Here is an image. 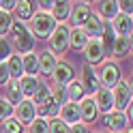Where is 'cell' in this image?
I'll return each mask as SVG.
<instances>
[{
    "instance_id": "obj_1",
    "label": "cell",
    "mask_w": 133,
    "mask_h": 133,
    "mask_svg": "<svg viewBox=\"0 0 133 133\" xmlns=\"http://www.w3.org/2000/svg\"><path fill=\"white\" fill-rule=\"evenodd\" d=\"M9 43L13 47V54H19V56H26L30 52H35V45H37V39L30 35V30L26 24L22 22H15L11 24V30H9Z\"/></svg>"
},
{
    "instance_id": "obj_2",
    "label": "cell",
    "mask_w": 133,
    "mask_h": 133,
    "mask_svg": "<svg viewBox=\"0 0 133 133\" xmlns=\"http://www.w3.org/2000/svg\"><path fill=\"white\" fill-rule=\"evenodd\" d=\"M26 26H28L30 35L35 37V39H47V37L54 32L56 22L52 19V15H49V13L35 11V13H32V17L28 19V24H26Z\"/></svg>"
},
{
    "instance_id": "obj_3",
    "label": "cell",
    "mask_w": 133,
    "mask_h": 133,
    "mask_svg": "<svg viewBox=\"0 0 133 133\" xmlns=\"http://www.w3.org/2000/svg\"><path fill=\"white\" fill-rule=\"evenodd\" d=\"M69 26L66 24H56L54 32L47 37V45H49V52H52L56 58L62 56L66 49H69Z\"/></svg>"
},
{
    "instance_id": "obj_4",
    "label": "cell",
    "mask_w": 133,
    "mask_h": 133,
    "mask_svg": "<svg viewBox=\"0 0 133 133\" xmlns=\"http://www.w3.org/2000/svg\"><path fill=\"white\" fill-rule=\"evenodd\" d=\"M97 77H99V86L101 88L112 90L120 82V66L116 62H112V60H105L101 64V69L97 71Z\"/></svg>"
},
{
    "instance_id": "obj_5",
    "label": "cell",
    "mask_w": 133,
    "mask_h": 133,
    "mask_svg": "<svg viewBox=\"0 0 133 133\" xmlns=\"http://www.w3.org/2000/svg\"><path fill=\"white\" fill-rule=\"evenodd\" d=\"M112 99H114V110L116 112H124L127 110V107L131 105V99H133L131 82L129 79H120L118 84L112 88Z\"/></svg>"
},
{
    "instance_id": "obj_6",
    "label": "cell",
    "mask_w": 133,
    "mask_h": 133,
    "mask_svg": "<svg viewBox=\"0 0 133 133\" xmlns=\"http://www.w3.org/2000/svg\"><path fill=\"white\" fill-rule=\"evenodd\" d=\"M13 118L17 120L22 127H28V124L37 118V105L30 101V99H24L19 105L13 107Z\"/></svg>"
},
{
    "instance_id": "obj_7",
    "label": "cell",
    "mask_w": 133,
    "mask_h": 133,
    "mask_svg": "<svg viewBox=\"0 0 133 133\" xmlns=\"http://www.w3.org/2000/svg\"><path fill=\"white\" fill-rule=\"evenodd\" d=\"M82 54H84V58H86V64H90V66H95V64H99V62H103V58H105V49H103L101 39H88V43L84 45Z\"/></svg>"
},
{
    "instance_id": "obj_8",
    "label": "cell",
    "mask_w": 133,
    "mask_h": 133,
    "mask_svg": "<svg viewBox=\"0 0 133 133\" xmlns=\"http://www.w3.org/2000/svg\"><path fill=\"white\" fill-rule=\"evenodd\" d=\"M129 120L127 116H124V112H110V114H103V127L110 131V133H124L129 129Z\"/></svg>"
},
{
    "instance_id": "obj_9",
    "label": "cell",
    "mask_w": 133,
    "mask_h": 133,
    "mask_svg": "<svg viewBox=\"0 0 133 133\" xmlns=\"http://www.w3.org/2000/svg\"><path fill=\"white\" fill-rule=\"evenodd\" d=\"M49 77H52V82H54V84H58V86H69L71 82L75 79V69H73L69 62L58 60L56 69H54V73H52Z\"/></svg>"
},
{
    "instance_id": "obj_10",
    "label": "cell",
    "mask_w": 133,
    "mask_h": 133,
    "mask_svg": "<svg viewBox=\"0 0 133 133\" xmlns=\"http://www.w3.org/2000/svg\"><path fill=\"white\" fill-rule=\"evenodd\" d=\"M92 13V6L90 2H73L71 4V15H69V22L73 28H82L86 24V19L90 17Z\"/></svg>"
},
{
    "instance_id": "obj_11",
    "label": "cell",
    "mask_w": 133,
    "mask_h": 133,
    "mask_svg": "<svg viewBox=\"0 0 133 133\" xmlns=\"http://www.w3.org/2000/svg\"><path fill=\"white\" fill-rule=\"evenodd\" d=\"M77 110H79V122H84V124H90L99 118V110H97V105H95L90 95H86L77 103Z\"/></svg>"
},
{
    "instance_id": "obj_12",
    "label": "cell",
    "mask_w": 133,
    "mask_h": 133,
    "mask_svg": "<svg viewBox=\"0 0 133 133\" xmlns=\"http://www.w3.org/2000/svg\"><path fill=\"white\" fill-rule=\"evenodd\" d=\"M79 84L84 86V92L90 95V97L101 88V86H99V77H97L95 66H90V64H84V66H82V79H79Z\"/></svg>"
},
{
    "instance_id": "obj_13",
    "label": "cell",
    "mask_w": 133,
    "mask_h": 133,
    "mask_svg": "<svg viewBox=\"0 0 133 133\" xmlns=\"http://www.w3.org/2000/svg\"><path fill=\"white\" fill-rule=\"evenodd\" d=\"M92 101H95V105H97L99 114H110V112H114L112 90H107V88H99L97 92L92 95Z\"/></svg>"
},
{
    "instance_id": "obj_14",
    "label": "cell",
    "mask_w": 133,
    "mask_h": 133,
    "mask_svg": "<svg viewBox=\"0 0 133 133\" xmlns=\"http://www.w3.org/2000/svg\"><path fill=\"white\" fill-rule=\"evenodd\" d=\"M103 26H105V22L92 11V13H90V17L86 19V24L82 26V30H84V35H86L88 39H101V35H103Z\"/></svg>"
},
{
    "instance_id": "obj_15",
    "label": "cell",
    "mask_w": 133,
    "mask_h": 133,
    "mask_svg": "<svg viewBox=\"0 0 133 133\" xmlns=\"http://www.w3.org/2000/svg\"><path fill=\"white\" fill-rule=\"evenodd\" d=\"M58 64V58L49 52V49H43V52L39 54V77H49L54 73Z\"/></svg>"
},
{
    "instance_id": "obj_16",
    "label": "cell",
    "mask_w": 133,
    "mask_h": 133,
    "mask_svg": "<svg viewBox=\"0 0 133 133\" xmlns=\"http://www.w3.org/2000/svg\"><path fill=\"white\" fill-rule=\"evenodd\" d=\"M58 118H60L64 124H69V127L77 124V122H79V110H77V103L66 101L64 105H60V107H58Z\"/></svg>"
},
{
    "instance_id": "obj_17",
    "label": "cell",
    "mask_w": 133,
    "mask_h": 133,
    "mask_svg": "<svg viewBox=\"0 0 133 133\" xmlns=\"http://www.w3.org/2000/svg\"><path fill=\"white\" fill-rule=\"evenodd\" d=\"M110 24H112V30H114L116 37H131V32H133V22H131L129 15H120V13H118Z\"/></svg>"
},
{
    "instance_id": "obj_18",
    "label": "cell",
    "mask_w": 133,
    "mask_h": 133,
    "mask_svg": "<svg viewBox=\"0 0 133 133\" xmlns=\"http://www.w3.org/2000/svg\"><path fill=\"white\" fill-rule=\"evenodd\" d=\"M39 84H41V77H37V75H22V77L17 79V86H19V90H22L24 99H32V95L37 92Z\"/></svg>"
},
{
    "instance_id": "obj_19",
    "label": "cell",
    "mask_w": 133,
    "mask_h": 133,
    "mask_svg": "<svg viewBox=\"0 0 133 133\" xmlns=\"http://www.w3.org/2000/svg\"><path fill=\"white\" fill-rule=\"evenodd\" d=\"M15 22H22V24H26L30 17H32V13H35V2H28V0H19V2H15Z\"/></svg>"
},
{
    "instance_id": "obj_20",
    "label": "cell",
    "mask_w": 133,
    "mask_h": 133,
    "mask_svg": "<svg viewBox=\"0 0 133 133\" xmlns=\"http://www.w3.org/2000/svg\"><path fill=\"white\" fill-rule=\"evenodd\" d=\"M110 52L114 58H124L131 54V37H116L114 43L110 47Z\"/></svg>"
},
{
    "instance_id": "obj_21",
    "label": "cell",
    "mask_w": 133,
    "mask_h": 133,
    "mask_svg": "<svg viewBox=\"0 0 133 133\" xmlns=\"http://www.w3.org/2000/svg\"><path fill=\"white\" fill-rule=\"evenodd\" d=\"M97 15L103 22H112L116 15H118V4H116V0H103V2H99Z\"/></svg>"
},
{
    "instance_id": "obj_22",
    "label": "cell",
    "mask_w": 133,
    "mask_h": 133,
    "mask_svg": "<svg viewBox=\"0 0 133 133\" xmlns=\"http://www.w3.org/2000/svg\"><path fill=\"white\" fill-rule=\"evenodd\" d=\"M71 4L73 2H54L52 11H49L52 19L56 24H66V19H69V15H71Z\"/></svg>"
},
{
    "instance_id": "obj_23",
    "label": "cell",
    "mask_w": 133,
    "mask_h": 133,
    "mask_svg": "<svg viewBox=\"0 0 133 133\" xmlns=\"http://www.w3.org/2000/svg\"><path fill=\"white\" fill-rule=\"evenodd\" d=\"M22 66H24V75H37L39 77V54L30 52L26 56H22Z\"/></svg>"
},
{
    "instance_id": "obj_24",
    "label": "cell",
    "mask_w": 133,
    "mask_h": 133,
    "mask_svg": "<svg viewBox=\"0 0 133 133\" xmlns=\"http://www.w3.org/2000/svg\"><path fill=\"white\" fill-rule=\"evenodd\" d=\"M6 69H9V77L13 82H17L24 75V66H22V56L19 54H11L6 60Z\"/></svg>"
},
{
    "instance_id": "obj_25",
    "label": "cell",
    "mask_w": 133,
    "mask_h": 133,
    "mask_svg": "<svg viewBox=\"0 0 133 133\" xmlns=\"http://www.w3.org/2000/svg\"><path fill=\"white\" fill-rule=\"evenodd\" d=\"M4 101L9 103L11 107H15V105H19L22 101H24V95H22V90H19V86H17V82H9L6 84V95H4Z\"/></svg>"
},
{
    "instance_id": "obj_26",
    "label": "cell",
    "mask_w": 133,
    "mask_h": 133,
    "mask_svg": "<svg viewBox=\"0 0 133 133\" xmlns=\"http://www.w3.org/2000/svg\"><path fill=\"white\" fill-rule=\"evenodd\" d=\"M88 43V37L84 35V30L82 28H71L69 30V47H73L77 52H82V49H84V45Z\"/></svg>"
},
{
    "instance_id": "obj_27",
    "label": "cell",
    "mask_w": 133,
    "mask_h": 133,
    "mask_svg": "<svg viewBox=\"0 0 133 133\" xmlns=\"http://www.w3.org/2000/svg\"><path fill=\"white\" fill-rule=\"evenodd\" d=\"M84 97H86V92H84V86L79 84V79H73L71 84L66 86V99H69L71 103H79Z\"/></svg>"
},
{
    "instance_id": "obj_28",
    "label": "cell",
    "mask_w": 133,
    "mask_h": 133,
    "mask_svg": "<svg viewBox=\"0 0 133 133\" xmlns=\"http://www.w3.org/2000/svg\"><path fill=\"white\" fill-rule=\"evenodd\" d=\"M49 97L54 99V103L60 107V105H64L69 99H66V86H58V84H54V86H49Z\"/></svg>"
},
{
    "instance_id": "obj_29",
    "label": "cell",
    "mask_w": 133,
    "mask_h": 133,
    "mask_svg": "<svg viewBox=\"0 0 133 133\" xmlns=\"http://www.w3.org/2000/svg\"><path fill=\"white\" fill-rule=\"evenodd\" d=\"M47 133H71V127L64 124L60 118H52L47 120Z\"/></svg>"
},
{
    "instance_id": "obj_30",
    "label": "cell",
    "mask_w": 133,
    "mask_h": 133,
    "mask_svg": "<svg viewBox=\"0 0 133 133\" xmlns=\"http://www.w3.org/2000/svg\"><path fill=\"white\" fill-rule=\"evenodd\" d=\"M114 39H116V35H114V30H112V24H110V22H105V26H103V35H101V43H103V49H105V52L112 47Z\"/></svg>"
},
{
    "instance_id": "obj_31",
    "label": "cell",
    "mask_w": 133,
    "mask_h": 133,
    "mask_svg": "<svg viewBox=\"0 0 133 133\" xmlns=\"http://www.w3.org/2000/svg\"><path fill=\"white\" fill-rule=\"evenodd\" d=\"M2 133H26V127H22V124L11 116V118H6L2 122Z\"/></svg>"
},
{
    "instance_id": "obj_32",
    "label": "cell",
    "mask_w": 133,
    "mask_h": 133,
    "mask_svg": "<svg viewBox=\"0 0 133 133\" xmlns=\"http://www.w3.org/2000/svg\"><path fill=\"white\" fill-rule=\"evenodd\" d=\"M47 97H49V86L45 84V82H41V84H39V88H37V92L32 95V99H30V101L35 103V105H41Z\"/></svg>"
},
{
    "instance_id": "obj_33",
    "label": "cell",
    "mask_w": 133,
    "mask_h": 133,
    "mask_svg": "<svg viewBox=\"0 0 133 133\" xmlns=\"http://www.w3.org/2000/svg\"><path fill=\"white\" fill-rule=\"evenodd\" d=\"M11 24H13V15L6 13V11H0V37H6V35H9Z\"/></svg>"
},
{
    "instance_id": "obj_34",
    "label": "cell",
    "mask_w": 133,
    "mask_h": 133,
    "mask_svg": "<svg viewBox=\"0 0 133 133\" xmlns=\"http://www.w3.org/2000/svg\"><path fill=\"white\" fill-rule=\"evenodd\" d=\"M26 133H47V120L37 116V118L28 124V131Z\"/></svg>"
},
{
    "instance_id": "obj_35",
    "label": "cell",
    "mask_w": 133,
    "mask_h": 133,
    "mask_svg": "<svg viewBox=\"0 0 133 133\" xmlns=\"http://www.w3.org/2000/svg\"><path fill=\"white\" fill-rule=\"evenodd\" d=\"M11 54H13V47H11V43H9V39H6V37H0V62H6Z\"/></svg>"
},
{
    "instance_id": "obj_36",
    "label": "cell",
    "mask_w": 133,
    "mask_h": 133,
    "mask_svg": "<svg viewBox=\"0 0 133 133\" xmlns=\"http://www.w3.org/2000/svg\"><path fill=\"white\" fill-rule=\"evenodd\" d=\"M11 116H13V107L4 101V97H0V122H4Z\"/></svg>"
},
{
    "instance_id": "obj_37",
    "label": "cell",
    "mask_w": 133,
    "mask_h": 133,
    "mask_svg": "<svg viewBox=\"0 0 133 133\" xmlns=\"http://www.w3.org/2000/svg\"><path fill=\"white\" fill-rule=\"evenodd\" d=\"M116 4H118V13L120 15H129L131 17V13H133V2L131 0H118Z\"/></svg>"
},
{
    "instance_id": "obj_38",
    "label": "cell",
    "mask_w": 133,
    "mask_h": 133,
    "mask_svg": "<svg viewBox=\"0 0 133 133\" xmlns=\"http://www.w3.org/2000/svg\"><path fill=\"white\" fill-rule=\"evenodd\" d=\"M11 82L9 77V69H6V62H0V86H6Z\"/></svg>"
},
{
    "instance_id": "obj_39",
    "label": "cell",
    "mask_w": 133,
    "mask_h": 133,
    "mask_svg": "<svg viewBox=\"0 0 133 133\" xmlns=\"http://www.w3.org/2000/svg\"><path fill=\"white\" fill-rule=\"evenodd\" d=\"M13 9H15V0H2V2H0V11L11 13Z\"/></svg>"
},
{
    "instance_id": "obj_40",
    "label": "cell",
    "mask_w": 133,
    "mask_h": 133,
    "mask_svg": "<svg viewBox=\"0 0 133 133\" xmlns=\"http://www.w3.org/2000/svg\"><path fill=\"white\" fill-rule=\"evenodd\" d=\"M71 133H90V129L86 127L84 122H77V124H73V127H71Z\"/></svg>"
},
{
    "instance_id": "obj_41",
    "label": "cell",
    "mask_w": 133,
    "mask_h": 133,
    "mask_svg": "<svg viewBox=\"0 0 133 133\" xmlns=\"http://www.w3.org/2000/svg\"><path fill=\"white\" fill-rule=\"evenodd\" d=\"M95 133H103V131H95Z\"/></svg>"
}]
</instances>
